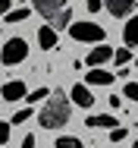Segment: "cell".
Listing matches in <instances>:
<instances>
[{
	"label": "cell",
	"mask_w": 138,
	"mask_h": 148,
	"mask_svg": "<svg viewBox=\"0 0 138 148\" xmlns=\"http://www.w3.org/2000/svg\"><path fill=\"white\" fill-rule=\"evenodd\" d=\"M113 63H116L119 69H126V66L132 63V51H129V47H119V51H113Z\"/></svg>",
	"instance_id": "5bb4252c"
},
{
	"label": "cell",
	"mask_w": 138,
	"mask_h": 148,
	"mask_svg": "<svg viewBox=\"0 0 138 148\" xmlns=\"http://www.w3.org/2000/svg\"><path fill=\"white\" fill-rule=\"evenodd\" d=\"M38 44H41L44 51L56 47V29H50V25H41V29H38Z\"/></svg>",
	"instance_id": "8fae6325"
},
{
	"label": "cell",
	"mask_w": 138,
	"mask_h": 148,
	"mask_svg": "<svg viewBox=\"0 0 138 148\" xmlns=\"http://www.w3.org/2000/svg\"><path fill=\"white\" fill-rule=\"evenodd\" d=\"M107 60H113V47H107V44H97L88 57H85V63L91 66V69H104V63Z\"/></svg>",
	"instance_id": "8992f818"
},
{
	"label": "cell",
	"mask_w": 138,
	"mask_h": 148,
	"mask_svg": "<svg viewBox=\"0 0 138 148\" xmlns=\"http://www.w3.org/2000/svg\"><path fill=\"white\" fill-rule=\"evenodd\" d=\"M72 104H79V107H94V95H91V88H88L85 82L72 85Z\"/></svg>",
	"instance_id": "9c48e42d"
},
{
	"label": "cell",
	"mask_w": 138,
	"mask_h": 148,
	"mask_svg": "<svg viewBox=\"0 0 138 148\" xmlns=\"http://www.w3.org/2000/svg\"><path fill=\"white\" fill-rule=\"evenodd\" d=\"M31 13H35L31 6H19V10H10V13H6L3 19H6L10 25H19V22H25V19H28V16H31Z\"/></svg>",
	"instance_id": "4fadbf2b"
},
{
	"label": "cell",
	"mask_w": 138,
	"mask_h": 148,
	"mask_svg": "<svg viewBox=\"0 0 138 148\" xmlns=\"http://www.w3.org/2000/svg\"><path fill=\"white\" fill-rule=\"evenodd\" d=\"M85 126L88 129H116L119 123H116L113 114H88L85 117Z\"/></svg>",
	"instance_id": "52a82bcc"
},
{
	"label": "cell",
	"mask_w": 138,
	"mask_h": 148,
	"mask_svg": "<svg viewBox=\"0 0 138 148\" xmlns=\"http://www.w3.org/2000/svg\"><path fill=\"white\" fill-rule=\"evenodd\" d=\"M69 117H72V107H69V95H63V91H54L47 98V104L38 110V123L44 129H63Z\"/></svg>",
	"instance_id": "6da1fadb"
},
{
	"label": "cell",
	"mask_w": 138,
	"mask_h": 148,
	"mask_svg": "<svg viewBox=\"0 0 138 148\" xmlns=\"http://www.w3.org/2000/svg\"><path fill=\"white\" fill-rule=\"evenodd\" d=\"M85 82H88V85H110V82H113V76L107 73V69H88Z\"/></svg>",
	"instance_id": "7c38bea8"
},
{
	"label": "cell",
	"mask_w": 138,
	"mask_h": 148,
	"mask_svg": "<svg viewBox=\"0 0 138 148\" xmlns=\"http://www.w3.org/2000/svg\"><path fill=\"white\" fill-rule=\"evenodd\" d=\"M104 6H107V13L113 19H122V16L132 19V10L138 6V0H104Z\"/></svg>",
	"instance_id": "5b68a950"
},
{
	"label": "cell",
	"mask_w": 138,
	"mask_h": 148,
	"mask_svg": "<svg viewBox=\"0 0 138 148\" xmlns=\"http://www.w3.org/2000/svg\"><path fill=\"white\" fill-rule=\"evenodd\" d=\"M10 6H13V0H0V16H6V13H10Z\"/></svg>",
	"instance_id": "603a6c76"
},
{
	"label": "cell",
	"mask_w": 138,
	"mask_h": 148,
	"mask_svg": "<svg viewBox=\"0 0 138 148\" xmlns=\"http://www.w3.org/2000/svg\"><path fill=\"white\" fill-rule=\"evenodd\" d=\"M122 44L126 47H135L138 44V13L132 19H126V29H122Z\"/></svg>",
	"instance_id": "30bf717a"
},
{
	"label": "cell",
	"mask_w": 138,
	"mask_h": 148,
	"mask_svg": "<svg viewBox=\"0 0 138 148\" xmlns=\"http://www.w3.org/2000/svg\"><path fill=\"white\" fill-rule=\"evenodd\" d=\"M126 136H129V132H126L122 126H116V129H110V142H122Z\"/></svg>",
	"instance_id": "ffe728a7"
},
{
	"label": "cell",
	"mask_w": 138,
	"mask_h": 148,
	"mask_svg": "<svg viewBox=\"0 0 138 148\" xmlns=\"http://www.w3.org/2000/svg\"><path fill=\"white\" fill-rule=\"evenodd\" d=\"M19 148H35V136H31V132H28L25 139H22V145H19Z\"/></svg>",
	"instance_id": "7402d4cb"
},
{
	"label": "cell",
	"mask_w": 138,
	"mask_h": 148,
	"mask_svg": "<svg viewBox=\"0 0 138 148\" xmlns=\"http://www.w3.org/2000/svg\"><path fill=\"white\" fill-rule=\"evenodd\" d=\"M3 101H19V98H28V88H25V82L22 79H13V82H6L3 85Z\"/></svg>",
	"instance_id": "ba28073f"
},
{
	"label": "cell",
	"mask_w": 138,
	"mask_h": 148,
	"mask_svg": "<svg viewBox=\"0 0 138 148\" xmlns=\"http://www.w3.org/2000/svg\"><path fill=\"white\" fill-rule=\"evenodd\" d=\"M6 142H10V123L0 120V145H6Z\"/></svg>",
	"instance_id": "d6986e66"
},
{
	"label": "cell",
	"mask_w": 138,
	"mask_h": 148,
	"mask_svg": "<svg viewBox=\"0 0 138 148\" xmlns=\"http://www.w3.org/2000/svg\"><path fill=\"white\" fill-rule=\"evenodd\" d=\"M31 114H35V110H31V107H19V110H16V114H13V123H16V126H22V123H25V120H31Z\"/></svg>",
	"instance_id": "2e32d148"
},
{
	"label": "cell",
	"mask_w": 138,
	"mask_h": 148,
	"mask_svg": "<svg viewBox=\"0 0 138 148\" xmlns=\"http://www.w3.org/2000/svg\"><path fill=\"white\" fill-rule=\"evenodd\" d=\"M85 3H88V6H85L88 13H97V10H104V0H85Z\"/></svg>",
	"instance_id": "44dd1931"
},
{
	"label": "cell",
	"mask_w": 138,
	"mask_h": 148,
	"mask_svg": "<svg viewBox=\"0 0 138 148\" xmlns=\"http://www.w3.org/2000/svg\"><path fill=\"white\" fill-rule=\"evenodd\" d=\"M31 10L44 16V25L50 29H66L72 19V6L66 0H31Z\"/></svg>",
	"instance_id": "7a4b0ae2"
},
{
	"label": "cell",
	"mask_w": 138,
	"mask_h": 148,
	"mask_svg": "<svg viewBox=\"0 0 138 148\" xmlns=\"http://www.w3.org/2000/svg\"><path fill=\"white\" fill-rule=\"evenodd\" d=\"M69 35H72V41H88V44H104V38H107V32L101 29L97 22H72V29H69Z\"/></svg>",
	"instance_id": "3957f363"
},
{
	"label": "cell",
	"mask_w": 138,
	"mask_h": 148,
	"mask_svg": "<svg viewBox=\"0 0 138 148\" xmlns=\"http://www.w3.org/2000/svg\"><path fill=\"white\" fill-rule=\"evenodd\" d=\"M25 57H28V44H25V38H10V41L3 44V51H0L3 66H16V63H22Z\"/></svg>",
	"instance_id": "277c9868"
},
{
	"label": "cell",
	"mask_w": 138,
	"mask_h": 148,
	"mask_svg": "<svg viewBox=\"0 0 138 148\" xmlns=\"http://www.w3.org/2000/svg\"><path fill=\"white\" fill-rule=\"evenodd\" d=\"M50 95H47V88H35V91H28V101L31 104H38V101H47Z\"/></svg>",
	"instance_id": "e0dca14e"
},
{
	"label": "cell",
	"mask_w": 138,
	"mask_h": 148,
	"mask_svg": "<svg viewBox=\"0 0 138 148\" xmlns=\"http://www.w3.org/2000/svg\"><path fill=\"white\" fill-rule=\"evenodd\" d=\"M122 91H126V98H129V101H138V82H129Z\"/></svg>",
	"instance_id": "ac0fdd59"
},
{
	"label": "cell",
	"mask_w": 138,
	"mask_h": 148,
	"mask_svg": "<svg viewBox=\"0 0 138 148\" xmlns=\"http://www.w3.org/2000/svg\"><path fill=\"white\" fill-rule=\"evenodd\" d=\"M56 148H85V145H82V139H75V136H60Z\"/></svg>",
	"instance_id": "9a60e30c"
},
{
	"label": "cell",
	"mask_w": 138,
	"mask_h": 148,
	"mask_svg": "<svg viewBox=\"0 0 138 148\" xmlns=\"http://www.w3.org/2000/svg\"><path fill=\"white\" fill-rule=\"evenodd\" d=\"M135 69H138V57H135Z\"/></svg>",
	"instance_id": "cb8c5ba5"
}]
</instances>
